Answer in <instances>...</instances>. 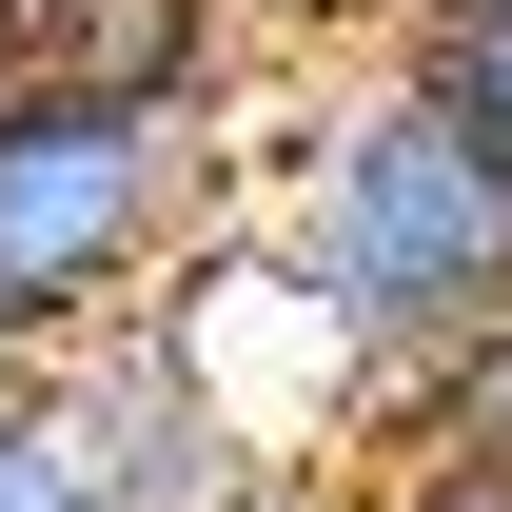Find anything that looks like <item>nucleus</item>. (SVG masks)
<instances>
[{"label": "nucleus", "instance_id": "f257e3e1", "mask_svg": "<svg viewBox=\"0 0 512 512\" xmlns=\"http://www.w3.org/2000/svg\"><path fill=\"white\" fill-rule=\"evenodd\" d=\"M256 237L335 296V335H355L375 375H434V355H473V335L512 316V158L453 119V99H414L394 60L276 138ZM375 414H394V394H375Z\"/></svg>", "mask_w": 512, "mask_h": 512}, {"label": "nucleus", "instance_id": "f03ea898", "mask_svg": "<svg viewBox=\"0 0 512 512\" xmlns=\"http://www.w3.org/2000/svg\"><path fill=\"white\" fill-rule=\"evenodd\" d=\"M217 237V119L99 99V79H0V375H60L119 316H158Z\"/></svg>", "mask_w": 512, "mask_h": 512}, {"label": "nucleus", "instance_id": "7ed1b4c3", "mask_svg": "<svg viewBox=\"0 0 512 512\" xmlns=\"http://www.w3.org/2000/svg\"><path fill=\"white\" fill-rule=\"evenodd\" d=\"M20 60L99 79V99H158V119H217L237 99V0H40Z\"/></svg>", "mask_w": 512, "mask_h": 512}, {"label": "nucleus", "instance_id": "20e7f679", "mask_svg": "<svg viewBox=\"0 0 512 512\" xmlns=\"http://www.w3.org/2000/svg\"><path fill=\"white\" fill-rule=\"evenodd\" d=\"M394 79L453 99V119L512 158V0H394Z\"/></svg>", "mask_w": 512, "mask_h": 512}, {"label": "nucleus", "instance_id": "39448f33", "mask_svg": "<svg viewBox=\"0 0 512 512\" xmlns=\"http://www.w3.org/2000/svg\"><path fill=\"white\" fill-rule=\"evenodd\" d=\"M0 512H119V493H99V434H79L60 375H0Z\"/></svg>", "mask_w": 512, "mask_h": 512}, {"label": "nucleus", "instance_id": "423d86ee", "mask_svg": "<svg viewBox=\"0 0 512 512\" xmlns=\"http://www.w3.org/2000/svg\"><path fill=\"white\" fill-rule=\"evenodd\" d=\"M355 512H512V453H375Z\"/></svg>", "mask_w": 512, "mask_h": 512}, {"label": "nucleus", "instance_id": "0eeeda50", "mask_svg": "<svg viewBox=\"0 0 512 512\" xmlns=\"http://www.w3.org/2000/svg\"><path fill=\"white\" fill-rule=\"evenodd\" d=\"M237 512H355V473H256Z\"/></svg>", "mask_w": 512, "mask_h": 512}, {"label": "nucleus", "instance_id": "6e6552de", "mask_svg": "<svg viewBox=\"0 0 512 512\" xmlns=\"http://www.w3.org/2000/svg\"><path fill=\"white\" fill-rule=\"evenodd\" d=\"M0 79H20V0H0Z\"/></svg>", "mask_w": 512, "mask_h": 512}, {"label": "nucleus", "instance_id": "1a4fd4ad", "mask_svg": "<svg viewBox=\"0 0 512 512\" xmlns=\"http://www.w3.org/2000/svg\"><path fill=\"white\" fill-rule=\"evenodd\" d=\"M20 20H40V0H20Z\"/></svg>", "mask_w": 512, "mask_h": 512}]
</instances>
